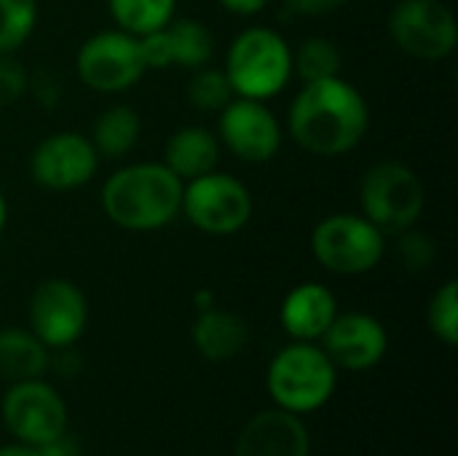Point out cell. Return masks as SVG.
Instances as JSON below:
<instances>
[{
    "mask_svg": "<svg viewBox=\"0 0 458 456\" xmlns=\"http://www.w3.org/2000/svg\"><path fill=\"white\" fill-rule=\"evenodd\" d=\"M400 258L411 271H424L435 261V245L427 234L408 228L400 234Z\"/></svg>",
    "mask_w": 458,
    "mask_h": 456,
    "instance_id": "obj_28",
    "label": "cell"
},
{
    "mask_svg": "<svg viewBox=\"0 0 458 456\" xmlns=\"http://www.w3.org/2000/svg\"><path fill=\"white\" fill-rule=\"evenodd\" d=\"M0 456H40L38 454V449L35 446H3L0 449Z\"/></svg>",
    "mask_w": 458,
    "mask_h": 456,
    "instance_id": "obj_32",
    "label": "cell"
},
{
    "mask_svg": "<svg viewBox=\"0 0 458 456\" xmlns=\"http://www.w3.org/2000/svg\"><path fill=\"white\" fill-rule=\"evenodd\" d=\"M429 328L432 333L448 344L456 347L458 344V285L454 280H448L429 301V312H427Z\"/></svg>",
    "mask_w": 458,
    "mask_h": 456,
    "instance_id": "obj_26",
    "label": "cell"
},
{
    "mask_svg": "<svg viewBox=\"0 0 458 456\" xmlns=\"http://www.w3.org/2000/svg\"><path fill=\"white\" fill-rule=\"evenodd\" d=\"M107 11L118 30L145 38L174 19L177 0H107Z\"/></svg>",
    "mask_w": 458,
    "mask_h": 456,
    "instance_id": "obj_22",
    "label": "cell"
},
{
    "mask_svg": "<svg viewBox=\"0 0 458 456\" xmlns=\"http://www.w3.org/2000/svg\"><path fill=\"white\" fill-rule=\"evenodd\" d=\"M30 89V73L16 54H0V108L13 105Z\"/></svg>",
    "mask_w": 458,
    "mask_h": 456,
    "instance_id": "obj_27",
    "label": "cell"
},
{
    "mask_svg": "<svg viewBox=\"0 0 458 456\" xmlns=\"http://www.w3.org/2000/svg\"><path fill=\"white\" fill-rule=\"evenodd\" d=\"M185 183L158 161H140L113 172L99 194L102 212L123 231H158L180 218Z\"/></svg>",
    "mask_w": 458,
    "mask_h": 456,
    "instance_id": "obj_2",
    "label": "cell"
},
{
    "mask_svg": "<svg viewBox=\"0 0 458 456\" xmlns=\"http://www.w3.org/2000/svg\"><path fill=\"white\" fill-rule=\"evenodd\" d=\"M142 43V56L148 70H166V67H188L199 70L207 67L215 56V38L207 30L204 22L188 19V16H174L166 27L158 32H150L140 38Z\"/></svg>",
    "mask_w": 458,
    "mask_h": 456,
    "instance_id": "obj_14",
    "label": "cell"
},
{
    "mask_svg": "<svg viewBox=\"0 0 458 456\" xmlns=\"http://www.w3.org/2000/svg\"><path fill=\"white\" fill-rule=\"evenodd\" d=\"M35 449H38V454L40 456H81L78 441H75L72 435H67V433H62V435H56L54 441H48V443H43V446H35Z\"/></svg>",
    "mask_w": 458,
    "mask_h": 456,
    "instance_id": "obj_30",
    "label": "cell"
},
{
    "mask_svg": "<svg viewBox=\"0 0 458 456\" xmlns=\"http://www.w3.org/2000/svg\"><path fill=\"white\" fill-rule=\"evenodd\" d=\"M427 191L421 177L403 161L373 164L360 183L362 215L384 234L413 228L424 212Z\"/></svg>",
    "mask_w": 458,
    "mask_h": 456,
    "instance_id": "obj_5",
    "label": "cell"
},
{
    "mask_svg": "<svg viewBox=\"0 0 458 456\" xmlns=\"http://www.w3.org/2000/svg\"><path fill=\"white\" fill-rule=\"evenodd\" d=\"M394 43L416 59H445L458 43L454 11L443 0H400L389 13Z\"/></svg>",
    "mask_w": 458,
    "mask_h": 456,
    "instance_id": "obj_9",
    "label": "cell"
},
{
    "mask_svg": "<svg viewBox=\"0 0 458 456\" xmlns=\"http://www.w3.org/2000/svg\"><path fill=\"white\" fill-rule=\"evenodd\" d=\"M38 0H0V54H16L35 32Z\"/></svg>",
    "mask_w": 458,
    "mask_h": 456,
    "instance_id": "obj_24",
    "label": "cell"
},
{
    "mask_svg": "<svg viewBox=\"0 0 458 456\" xmlns=\"http://www.w3.org/2000/svg\"><path fill=\"white\" fill-rule=\"evenodd\" d=\"M309 430L284 409L252 417L236 441V456H309Z\"/></svg>",
    "mask_w": 458,
    "mask_h": 456,
    "instance_id": "obj_16",
    "label": "cell"
},
{
    "mask_svg": "<svg viewBox=\"0 0 458 456\" xmlns=\"http://www.w3.org/2000/svg\"><path fill=\"white\" fill-rule=\"evenodd\" d=\"M370 126V108L362 91L346 78L303 83L287 116L290 137L311 156L335 159L354 151Z\"/></svg>",
    "mask_w": 458,
    "mask_h": 456,
    "instance_id": "obj_1",
    "label": "cell"
},
{
    "mask_svg": "<svg viewBox=\"0 0 458 456\" xmlns=\"http://www.w3.org/2000/svg\"><path fill=\"white\" fill-rule=\"evenodd\" d=\"M322 341L333 366H341L346 371H368L378 366L389 347L384 325L365 312L335 314Z\"/></svg>",
    "mask_w": 458,
    "mask_h": 456,
    "instance_id": "obj_15",
    "label": "cell"
},
{
    "mask_svg": "<svg viewBox=\"0 0 458 456\" xmlns=\"http://www.w3.org/2000/svg\"><path fill=\"white\" fill-rule=\"evenodd\" d=\"M341 48L325 35H311L293 51V75H298L303 83L335 78L341 75Z\"/></svg>",
    "mask_w": 458,
    "mask_h": 456,
    "instance_id": "obj_23",
    "label": "cell"
},
{
    "mask_svg": "<svg viewBox=\"0 0 458 456\" xmlns=\"http://www.w3.org/2000/svg\"><path fill=\"white\" fill-rule=\"evenodd\" d=\"M142 121L129 105H110L91 126V145L105 159H123L140 140Z\"/></svg>",
    "mask_w": 458,
    "mask_h": 456,
    "instance_id": "obj_21",
    "label": "cell"
},
{
    "mask_svg": "<svg viewBox=\"0 0 458 456\" xmlns=\"http://www.w3.org/2000/svg\"><path fill=\"white\" fill-rule=\"evenodd\" d=\"M225 11L236 13V16H255L260 13L271 0H217Z\"/></svg>",
    "mask_w": 458,
    "mask_h": 456,
    "instance_id": "obj_31",
    "label": "cell"
},
{
    "mask_svg": "<svg viewBox=\"0 0 458 456\" xmlns=\"http://www.w3.org/2000/svg\"><path fill=\"white\" fill-rule=\"evenodd\" d=\"M338 314V304L330 288L319 282H301L293 288L279 309L282 328L295 341H317L325 336L330 323Z\"/></svg>",
    "mask_w": 458,
    "mask_h": 456,
    "instance_id": "obj_17",
    "label": "cell"
},
{
    "mask_svg": "<svg viewBox=\"0 0 458 456\" xmlns=\"http://www.w3.org/2000/svg\"><path fill=\"white\" fill-rule=\"evenodd\" d=\"M75 70L83 86L99 94H121L148 73L140 38L123 30H102L86 38L75 54Z\"/></svg>",
    "mask_w": 458,
    "mask_h": 456,
    "instance_id": "obj_8",
    "label": "cell"
},
{
    "mask_svg": "<svg viewBox=\"0 0 458 456\" xmlns=\"http://www.w3.org/2000/svg\"><path fill=\"white\" fill-rule=\"evenodd\" d=\"M268 392L279 409L309 414L322 409L335 392V366L311 341L284 347L268 366Z\"/></svg>",
    "mask_w": 458,
    "mask_h": 456,
    "instance_id": "obj_4",
    "label": "cell"
},
{
    "mask_svg": "<svg viewBox=\"0 0 458 456\" xmlns=\"http://www.w3.org/2000/svg\"><path fill=\"white\" fill-rule=\"evenodd\" d=\"M180 212L209 237H231L250 223L252 194L239 177L212 169L185 183Z\"/></svg>",
    "mask_w": 458,
    "mask_h": 456,
    "instance_id": "obj_7",
    "label": "cell"
},
{
    "mask_svg": "<svg viewBox=\"0 0 458 456\" xmlns=\"http://www.w3.org/2000/svg\"><path fill=\"white\" fill-rule=\"evenodd\" d=\"M311 253L322 269L352 277L365 274L381 263L386 253V239L384 231H378L365 215L335 212L314 226Z\"/></svg>",
    "mask_w": 458,
    "mask_h": 456,
    "instance_id": "obj_6",
    "label": "cell"
},
{
    "mask_svg": "<svg viewBox=\"0 0 458 456\" xmlns=\"http://www.w3.org/2000/svg\"><path fill=\"white\" fill-rule=\"evenodd\" d=\"M223 73L233 97L268 102L279 97L293 78V48L276 30L247 27L231 40Z\"/></svg>",
    "mask_w": 458,
    "mask_h": 456,
    "instance_id": "obj_3",
    "label": "cell"
},
{
    "mask_svg": "<svg viewBox=\"0 0 458 456\" xmlns=\"http://www.w3.org/2000/svg\"><path fill=\"white\" fill-rule=\"evenodd\" d=\"M188 99L196 110L212 113V110H223L233 99V89L223 70H215L207 65V67L193 70L188 81Z\"/></svg>",
    "mask_w": 458,
    "mask_h": 456,
    "instance_id": "obj_25",
    "label": "cell"
},
{
    "mask_svg": "<svg viewBox=\"0 0 458 456\" xmlns=\"http://www.w3.org/2000/svg\"><path fill=\"white\" fill-rule=\"evenodd\" d=\"M217 140L244 164H266L282 148V124L260 99L233 97L217 118Z\"/></svg>",
    "mask_w": 458,
    "mask_h": 456,
    "instance_id": "obj_10",
    "label": "cell"
},
{
    "mask_svg": "<svg viewBox=\"0 0 458 456\" xmlns=\"http://www.w3.org/2000/svg\"><path fill=\"white\" fill-rule=\"evenodd\" d=\"M349 0H284V5L293 13H303V16H322V13H333L338 8H344Z\"/></svg>",
    "mask_w": 458,
    "mask_h": 456,
    "instance_id": "obj_29",
    "label": "cell"
},
{
    "mask_svg": "<svg viewBox=\"0 0 458 456\" xmlns=\"http://www.w3.org/2000/svg\"><path fill=\"white\" fill-rule=\"evenodd\" d=\"M48 347L32 333L21 328L0 331V379L16 384L40 379L48 368Z\"/></svg>",
    "mask_w": 458,
    "mask_h": 456,
    "instance_id": "obj_20",
    "label": "cell"
},
{
    "mask_svg": "<svg viewBox=\"0 0 458 456\" xmlns=\"http://www.w3.org/2000/svg\"><path fill=\"white\" fill-rule=\"evenodd\" d=\"M220 161V140L204 126H180L172 132L164 148V164L182 180H193L217 169Z\"/></svg>",
    "mask_w": 458,
    "mask_h": 456,
    "instance_id": "obj_18",
    "label": "cell"
},
{
    "mask_svg": "<svg viewBox=\"0 0 458 456\" xmlns=\"http://www.w3.org/2000/svg\"><path fill=\"white\" fill-rule=\"evenodd\" d=\"M3 422L27 446H43L67 433V409L56 390L30 379L16 382L3 398Z\"/></svg>",
    "mask_w": 458,
    "mask_h": 456,
    "instance_id": "obj_12",
    "label": "cell"
},
{
    "mask_svg": "<svg viewBox=\"0 0 458 456\" xmlns=\"http://www.w3.org/2000/svg\"><path fill=\"white\" fill-rule=\"evenodd\" d=\"M89 323V306L70 280H43L30 296V331L48 349L72 347Z\"/></svg>",
    "mask_w": 458,
    "mask_h": 456,
    "instance_id": "obj_11",
    "label": "cell"
},
{
    "mask_svg": "<svg viewBox=\"0 0 458 456\" xmlns=\"http://www.w3.org/2000/svg\"><path fill=\"white\" fill-rule=\"evenodd\" d=\"M5 223H8V204H5V196L0 194V237L5 231Z\"/></svg>",
    "mask_w": 458,
    "mask_h": 456,
    "instance_id": "obj_33",
    "label": "cell"
},
{
    "mask_svg": "<svg viewBox=\"0 0 458 456\" xmlns=\"http://www.w3.org/2000/svg\"><path fill=\"white\" fill-rule=\"evenodd\" d=\"M193 347L207 357V360H231L236 357L250 339V328L247 323L225 309L209 306L204 312H199L196 323H193Z\"/></svg>",
    "mask_w": 458,
    "mask_h": 456,
    "instance_id": "obj_19",
    "label": "cell"
},
{
    "mask_svg": "<svg viewBox=\"0 0 458 456\" xmlns=\"http://www.w3.org/2000/svg\"><path fill=\"white\" fill-rule=\"evenodd\" d=\"M99 167V153L91 140L78 132H56L30 153V177L46 191H75L86 185Z\"/></svg>",
    "mask_w": 458,
    "mask_h": 456,
    "instance_id": "obj_13",
    "label": "cell"
}]
</instances>
